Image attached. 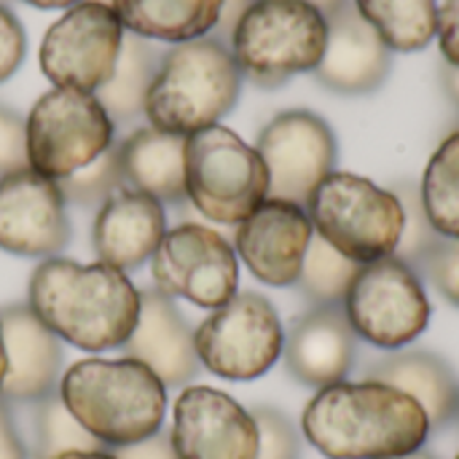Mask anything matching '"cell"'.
Listing matches in <instances>:
<instances>
[{"instance_id": "25", "label": "cell", "mask_w": 459, "mask_h": 459, "mask_svg": "<svg viewBox=\"0 0 459 459\" xmlns=\"http://www.w3.org/2000/svg\"><path fill=\"white\" fill-rule=\"evenodd\" d=\"M161 54L164 51L156 48L148 38L124 30L113 75L94 91L113 124H129L143 116L148 89L161 65Z\"/></svg>"}, {"instance_id": "7", "label": "cell", "mask_w": 459, "mask_h": 459, "mask_svg": "<svg viewBox=\"0 0 459 459\" xmlns=\"http://www.w3.org/2000/svg\"><path fill=\"white\" fill-rule=\"evenodd\" d=\"M186 199L223 226H239L269 199V172L255 148L215 124L186 137Z\"/></svg>"}, {"instance_id": "31", "label": "cell", "mask_w": 459, "mask_h": 459, "mask_svg": "<svg viewBox=\"0 0 459 459\" xmlns=\"http://www.w3.org/2000/svg\"><path fill=\"white\" fill-rule=\"evenodd\" d=\"M398 199L403 202V212H406V226H403V237L398 250L393 253L395 258H401L403 264H409L411 269L420 266V261L428 255V250L441 239V234L430 226L425 207H422V196L420 188L411 183H401L395 188Z\"/></svg>"}, {"instance_id": "2", "label": "cell", "mask_w": 459, "mask_h": 459, "mask_svg": "<svg viewBox=\"0 0 459 459\" xmlns=\"http://www.w3.org/2000/svg\"><path fill=\"white\" fill-rule=\"evenodd\" d=\"M27 304L38 320L86 352L124 347L140 317V290L108 264L46 258L35 266Z\"/></svg>"}, {"instance_id": "40", "label": "cell", "mask_w": 459, "mask_h": 459, "mask_svg": "<svg viewBox=\"0 0 459 459\" xmlns=\"http://www.w3.org/2000/svg\"><path fill=\"white\" fill-rule=\"evenodd\" d=\"M441 81H444L446 94L452 97V102L459 108V67H455V65H444V70H441Z\"/></svg>"}, {"instance_id": "15", "label": "cell", "mask_w": 459, "mask_h": 459, "mask_svg": "<svg viewBox=\"0 0 459 459\" xmlns=\"http://www.w3.org/2000/svg\"><path fill=\"white\" fill-rule=\"evenodd\" d=\"M172 449L178 459H255L253 411L212 387H186L175 401Z\"/></svg>"}, {"instance_id": "11", "label": "cell", "mask_w": 459, "mask_h": 459, "mask_svg": "<svg viewBox=\"0 0 459 459\" xmlns=\"http://www.w3.org/2000/svg\"><path fill=\"white\" fill-rule=\"evenodd\" d=\"M124 27L110 3L83 0L43 35L40 70L56 89L97 91L116 67Z\"/></svg>"}, {"instance_id": "16", "label": "cell", "mask_w": 459, "mask_h": 459, "mask_svg": "<svg viewBox=\"0 0 459 459\" xmlns=\"http://www.w3.org/2000/svg\"><path fill=\"white\" fill-rule=\"evenodd\" d=\"M315 237L301 204L266 199L237 226V253L255 280L272 288L296 285Z\"/></svg>"}, {"instance_id": "30", "label": "cell", "mask_w": 459, "mask_h": 459, "mask_svg": "<svg viewBox=\"0 0 459 459\" xmlns=\"http://www.w3.org/2000/svg\"><path fill=\"white\" fill-rule=\"evenodd\" d=\"M56 183H59V191H62L65 202H73V204H81V207L102 204L108 196H113L124 186L116 145H110L91 164L81 167L78 172H73V175H67V178H62Z\"/></svg>"}, {"instance_id": "36", "label": "cell", "mask_w": 459, "mask_h": 459, "mask_svg": "<svg viewBox=\"0 0 459 459\" xmlns=\"http://www.w3.org/2000/svg\"><path fill=\"white\" fill-rule=\"evenodd\" d=\"M436 35L446 65L459 67V0H444V5L438 8Z\"/></svg>"}, {"instance_id": "8", "label": "cell", "mask_w": 459, "mask_h": 459, "mask_svg": "<svg viewBox=\"0 0 459 459\" xmlns=\"http://www.w3.org/2000/svg\"><path fill=\"white\" fill-rule=\"evenodd\" d=\"M30 169L62 180L91 164L113 145L116 124L91 91L51 89L27 116Z\"/></svg>"}, {"instance_id": "22", "label": "cell", "mask_w": 459, "mask_h": 459, "mask_svg": "<svg viewBox=\"0 0 459 459\" xmlns=\"http://www.w3.org/2000/svg\"><path fill=\"white\" fill-rule=\"evenodd\" d=\"M124 186L151 194L161 204L186 199V137L167 134L153 126H140L118 145Z\"/></svg>"}, {"instance_id": "17", "label": "cell", "mask_w": 459, "mask_h": 459, "mask_svg": "<svg viewBox=\"0 0 459 459\" xmlns=\"http://www.w3.org/2000/svg\"><path fill=\"white\" fill-rule=\"evenodd\" d=\"M328 40L315 78L339 94H368L379 89L390 73L393 51L379 32L360 16L352 0H344L325 16Z\"/></svg>"}, {"instance_id": "12", "label": "cell", "mask_w": 459, "mask_h": 459, "mask_svg": "<svg viewBox=\"0 0 459 459\" xmlns=\"http://www.w3.org/2000/svg\"><path fill=\"white\" fill-rule=\"evenodd\" d=\"M153 288L169 299H186L202 309H218L237 296V250L218 231L180 223L164 234L151 258Z\"/></svg>"}, {"instance_id": "19", "label": "cell", "mask_w": 459, "mask_h": 459, "mask_svg": "<svg viewBox=\"0 0 459 459\" xmlns=\"http://www.w3.org/2000/svg\"><path fill=\"white\" fill-rule=\"evenodd\" d=\"M164 234V204L151 194L121 186L100 204L91 229V242L100 264H108L126 274L153 258Z\"/></svg>"}, {"instance_id": "46", "label": "cell", "mask_w": 459, "mask_h": 459, "mask_svg": "<svg viewBox=\"0 0 459 459\" xmlns=\"http://www.w3.org/2000/svg\"><path fill=\"white\" fill-rule=\"evenodd\" d=\"M8 3H11V0H0V5H8Z\"/></svg>"}, {"instance_id": "33", "label": "cell", "mask_w": 459, "mask_h": 459, "mask_svg": "<svg viewBox=\"0 0 459 459\" xmlns=\"http://www.w3.org/2000/svg\"><path fill=\"white\" fill-rule=\"evenodd\" d=\"M253 420L258 425V457L255 459H299V433L293 422L277 409H255Z\"/></svg>"}, {"instance_id": "28", "label": "cell", "mask_w": 459, "mask_h": 459, "mask_svg": "<svg viewBox=\"0 0 459 459\" xmlns=\"http://www.w3.org/2000/svg\"><path fill=\"white\" fill-rule=\"evenodd\" d=\"M358 269H360V264L344 258L323 237L315 234L309 242V250L304 255V266H301L296 285L301 288V293L309 301H315V307L344 304Z\"/></svg>"}, {"instance_id": "32", "label": "cell", "mask_w": 459, "mask_h": 459, "mask_svg": "<svg viewBox=\"0 0 459 459\" xmlns=\"http://www.w3.org/2000/svg\"><path fill=\"white\" fill-rule=\"evenodd\" d=\"M414 272L428 277L436 290L459 309V239L441 237Z\"/></svg>"}, {"instance_id": "29", "label": "cell", "mask_w": 459, "mask_h": 459, "mask_svg": "<svg viewBox=\"0 0 459 459\" xmlns=\"http://www.w3.org/2000/svg\"><path fill=\"white\" fill-rule=\"evenodd\" d=\"M105 449L81 422L67 411L59 390L35 403V459H54L65 452H97Z\"/></svg>"}, {"instance_id": "21", "label": "cell", "mask_w": 459, "mask_h": 459, "mask_svg": "<svg viewBox=\"0 0 459 459\" xmlns=\"http://www.w3.org/2000/svg\"><path fill=\"white\" fill-rule=\"evenodd\" d=\"M288 374L307 387H331L344 382L358 355V336L342 304L315 307L301 315L285 336Z\"/></svg>"}, {"instance_id": "35", "label": "cell", "mask_w": 459, "mask_h": 459, "mask_svg": "<svg viewBox=\"0 0 459 459\" xmlns=\"http://www.w3.org/2000/svg\"><path fill=\"white\" fill-rule=\"evenodd\" d=\"M27 35L8 5H0V83L8 81L24 62Z\"/></svg>"}, {"instance_id": "23", "label": "cell", "mask_w": 459, "mask_h": 459, "mask_svg": "<svg viewBox=\"0 0 459 459\" xmlns=\"http://www.w3.org/2000/svg\"><path fill=\"white\" fill-rule=\"evenodd\" d=\"M368 379L390 385L409 398H414L428 420L430 430L444 428L457 417L459 385L452 368L430 352H398L390 355L368 371Z\"/></svg>"}, {"instance_id": "47", "label": "cell", "mask_w": 459, "mask_h": 459, "mask_svg": "<svg viewBox=\"0 0 459 459\" xmlns=\"http://www.w3.org/2000/svg\"><path fill=\"white\" fill-rule=\"evenodd\" d=\"M100 3H110V0H100Z\"/></svg>"}, {"instance_id": "20", "label": "cell", "mask_w": 459, "mask_h": 459, "mask_svg": "<svg viewBox=\"0 0 459 459\" xmlns=\"http://www.w3.org/2000/svg\"><path fill=\"white\" fill-rule=\"evenodd\" d=\"M124 358L148 366L164 387H183L202 368L191 325L156 288L140 290V317L124 344Z\"/></svg>"}, {"instance_id": "9", "label": "cell", "mask_w": 459, "mask_h": 459, "mask_svg": "<svg viewBox=\"0 0 459 459\" xmlns=\"http://www.w3.org/2000/svg\"><path fill=\"white\" fill-rule=\"evenodd\" d=\"M342 307L355 336L382 350L411 344L430 323V301L420 274L395 255L360 264Z\"/></svg>"}, {"instance_id": "18", "label": "cell", "mask_w": 459, "mask_h": 459, "mask_svg": "<svg viewBox=\"0 0 459 459\" xmlns=\"http://www.w3.org/2000/svg\"><path fill=\"white\" fill-rule=\"evenodd\" d=\"M0 328L5 344V382L3 401L38 403L59 390L62 379V344L48 331L30 304H8L0 309Z\"/></svg>"}, {"instance_id": "13", "label": "cell", "mask_w": 459, "mask_h": 459, "mask_svg": "<svg viewBox=\"0 0 459 459\" xmlns=\"http://www.w3.org/2000/svg\"><path fill=\"white\" fill-rule=\"evenodd\" d=\"M255 151L269 172V199L301 207L336 167V134L312 110L277 113L261 129Z\"/></svg>"}, {"instance_id": "1", "label": "cell", "mask_w": 459, "mask_h": 459, "mask_svg": "<svg viewBox=\"0 0 459 459\" xmlns=\"http://www.w3.org/2000/svg\"><path fill=\"white\" fill-rule=\"evenodd\" d=\"M307 441L328 459L414 455L430 436L425 409L406 393L366 379L323 387L304 409Z\"/></svg>"}, {"instance_id": "14", "label": "cell", "mask_w": 459, "mask_h": 459, "mask_svg": "<svg viewBox=\"0 0 459 459\" xmlns=\"http://www.w3.org/2000/svg\"><path fill=\"white\" fill-rule=\"evenodd\" d=\"M70 242L59 183L19 169L0 178V250L19 258H56Z\"/></svg>"}, {"instance_id": "34", "label": "cell", "mask_w": 459, "mask_h": 459, "mask_svg": "<svg viewBox=\"0 0 459 459\" xmlns=\"http://www.w3.org/2000/svg\"><path fill=\"white\" fill-rule=\"evenodd\" d=\"M27 167V124L16 110L0 105V178Z\"/></svg>"}, {"instance_id": "44", "label": "cell", "mask_w": 459, "mask_h": 459, "mask_svg": "<svg viewBox=\"0 0 459 459\" xmlns=\"http://www.w3.org/2000/svg\"><path fill=\"white\" fill-rule=\"evenodd\" d=\"M5 371H8V360H5V344H3V328H0V390L5 382Z\"/></svg>"}, {"instance_id": "39", "label": "cell", "mask_w": 459, "mask_h": 459, "mask_svg": "<svg viewBox=\"0 0 459 459\" xmlns=\"http://www.w3.org/2000/svg\"><path fill=\"white\" fill-rule=\"evenodd\" d=\"M255 0H223V8H221V19L215 24V38L229 43L231 40V32L237 27V22L242 19V13L253 5Z\"/></svg>"}, {"instance_id": "41", "label": "cell", "mask_w": 459, "mask_h": 459, "mask_svg": "<svg viewBox=\"0 0 459 459\" xmlns=\"http://www.w3.org/2000/svg\"><path fill=\"white\" fill-rule=\"evenodd\" d=\"M54 459H118L113 452H108V449H97V452H65V455H59V457Z\"/></svg>"}, {"instance_id": "4", "label": "cell", "mask_w": 459, "mask_h": 459, "mask_svg": "<svg viewBox=\"0 0 459 459\" xmlns=\"http://www.w3.org/2000/svg\"><path fill=\"white\" fill-rule=\"evenodd\" d=\"M242 91V70L218 38L169 46L148 89L143 116L167 134L188 137L231 113Z\"/></svg>"}, {"instance_id": "37", "label": "cell", "mask_w": 459, "mask_h": 459, "mask_svg": "<svg viewBox=\"0 0 459 459\" xmlns=\"http://www.w3.org/2000/svg\"><path fill=\"white\" fill-rule=\"evenodd\" d=\"M113 455L118 459H178L175 449H172V441L167 433H156L140 444H132V446H118L113 449Z\"/></svg>"}, {"instance_id": "24", "label": "cell", "mask_w": 459, "mask_h": 459, "mask_svg": "<svg viewBox=\"0 0 459 459\" xmlns=\"http://www.w3.org/2000/svg\"><path fill=\"white\" fill-rule=\"evenodd\" d=\"M110 8L126 32L183 43L215 30L223 0H110Z\"/></svg>"}, {"instance_id": "10", "label": "cell", "mask_w": 459, "mask_h": 459, "mask_svg": "<svg viewBox=\"0 0 459 459\" xmlns=\"http://www.w3.org/2000/svg\"><path fill=\"white\" fill-rule=\"evenodd\" d=\"M194 347L210 374L229 382H250L280 360L285 331L272 301L247 290L199 323Z\"/></svg>"}, {"instance_id": "38", "label": "cell", "mask_w": 459, "mask_h": 459, "mask_svg": "<svg viewBox=\"0 0 459 459\" xmlns=\"http://www.w3.org/2000/svg\"><path fill=\"white\" fill-rule=\"evenodd\" d=\"M0 459H27L24 441L16 433L13 417L8 411V401L0 398Z\"/></svg>"}, {"instance_id": "42", "label": "cell", "mask_w": 459, "mask_h": 459, "mask_svg": "<svg viewBox=\"0 0 459 459\" xmlns=\"http://www.w3.org/2000/svg\"><path fill=\"white\" fill-rule=\"evenodd\" d=\"M24 3L35 5V8H73L83 0H24Z\"/></svg>"}, {"instance_id": "43", "label": "cell", "mask_w": 459, "mask_h": 459, "mask_svg": "<svg viewBox=\"0 0 459 459\" xmlns=\"http://www.w3.org/2000/svg\"><path fill=\"white\" fill-rule=\"evenodd\" d=\"M304 3L315 5L317 11H323V13L328 16V13H333V11H336V8H339V5H342L344 0H304Z\"/></svg>"}, {"instance_id": "45", "label": "cell", "mask_w": 459, "mask_h": 459, "mask_svg": "<svg viewBox=\"0 0 459 459\" xmlns=\"http://www.w3.org/2000/svg\"><path fill=\"white\" fill-rule=\"evenodd\" d=\"M393 459H436V457L420 449V452H414V455H406V457H393Z\"/></svg>"}, {"instance_id": "26", "label": "cell", "mask_w": 459, "mask_h": 459, "mask_svg": "<svg viewBox=\"0 0 459 459\" xmlns=\"http://www.w3.org/2000/svg\"><path fill=\"white\" fill-rule=\"evenodd\" d=\"M390 51H420L436 38V0H352Z\"/></svg>"}, {"instance_id": "6", "label": "cell", "mask_w": 459, "mask_h": 459, "mask_svg": "<svg viewBox=\"0 0 459 459\" xmlns=\"http://www.w3.org/2000/svg\"><path fill=\"white\" fill-rule=\"evenodd\" d=\"M307 215L317 237L355 264L393 255L406 212L395 191L352 172H331L309 196Z\"/></svg>"}, {"instance_id": "48", "label": "cell", "mask_w": 459, "mask_h": 459, "mask_svg": "<svg viewBox=\"0 0 459 459\" xmlns=\"http://www.w3.org/2000/svg\"><path fill=\"white\" fill-rule=\"evenodd\" d=\"M457 417H459V409H457Z\"/></svg>"}, {"instance_id": "49", "label": "cell", "mask_w": 459, "mask_h": 459, "mask_svg": "<svg viewBox=\"0 0 459 459\" xmlns=\"http://www.w3.org/2000/svg\"><path fill=\"white\" fill-rule=\"evenodd\" d=\"M455 459H459V455H457V457H455Z\"/></svg>"}, {"instance_id": "5", "label": "cell", "mask_w": 459, "mask_h": 459, "mask_svg": "<svg viewBox=\"0 0 459 459\" xmlns=\"http://www.w3.org/2000/svg\"><path fill=\"white\" fill-rule=\"evenodd\" d=\"M328 40L325 13L304 0H255L231 32V54L247 81L277 89L320 65Z\"/></svg>"}, {"instance_id": "27", "label": "cell", "mask_w": 459, "mask_h": 459, "mask_svg": "<svg viewBox=\"0 0 459 459\" xmlns=\"http://www.w3.org/2000/svg\"><path fill=\"white\" fill-rule=\"evenodd\" d=\"M420 196L430 226L441 237L459 239V129L430 156Z\"/></svg>"}, {"instance_id": "3", "label": "cell", "mask_w": 459, "mask_h": 459, "mask_svg": "<svg viewBox=\"0 0 459 459\" xmlns=\"http://www.w3.org/2000/svg\"><path fill=\"white\" fill-rule=\"evenodd\" d=\"M59 398L105 449L156 436L167 414V387L148 366L132 358L73 363L59 379Z\"/></svg>"}]
</instances>
